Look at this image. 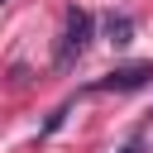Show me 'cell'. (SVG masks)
<instances>
[{
    "instance_id": "6da1fadb",
    "label": "cell",
    "mask_w": 153,
    "mask_h": 153,
    "mask_svg": "<svg viewBox=\"0 0 153 153\" xmlns=\"http://www.w3.org/2000/svg\"><path fill=\"white\" fill-rule=\"evenodd\" d=\"M86 43H91V14L72 5V10H67V33H62V48H57V62L67 67L72 57L86 53Z\"/></svg>"
},
{
    "instance_id": "277c9868",
    "label": "cell",
    "mask_w": 153,
    "mask_h": 153,
    "mask_svg": "<svg viewBox=\"0 0 153 153\" xmlns=\"http://www.w3.org/2000/svg\"><path fill=\"white\" fill-rule=\"evenodd\" d=\"M0 5H5V0H0Z\"/></svg>"
},
{
    "instance_id": "7a4b0ae2",
    "label": "cell",
    "mask_w": 153,
    "mask_h": 153,
    "mask_svg": "<svg viewBox=\"0 0 153 153\" xmlns=\"http://www.w3.org/2000/svg\"><path fill=\"white\" fill-rule=\"evenodd\" d=\"M153 81V62H134V67H115L110 76L96 81V91H139Z\"/></svg>"
},
{
    "instance_id": "3957f363",
    "label": "cell",
    "mask_w": 153,
    "mask_h": 153,
    "mask_svg": "<svg viewBox=\"0 0 153 153\" xmlns=\"http://www.w3.org/2000/svg\"><path fill=\"white\" fill-rule=\"evenodd\" d=\"M129 33H134V19H129V14H120V19L110 14V38H115V43H129Z\"/></svg>"
}]
</instances>
